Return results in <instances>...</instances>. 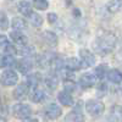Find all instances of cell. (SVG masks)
<instances>
[{
  "label": "cell",
  "mask_w": 122,
  "mask_h": 122,
  "mask_svg": "<svg viewBox=\"0 0 122 122\" xmlns=\"http://www.w3.org/2000/svg\"><path fill=\"white\" fill-rule=\"evenodd\" d=\"M28 88L29 87H28L27 82L20 83L14 90V98L17 99V100H23L28 95Z\"/></svg>",
  "instance_id": "obj_10"
},
{
  "label": "cell",
  "mask_w": 122,
  "mask_h": 122,
  "mask_svg": "<svg viewBox=\"0 0 122 122\" xmlns=\"http://www.w3.org/2000/svg\"><path fill=\"white\" fill-rule=\"evenodd\" d=\"M17 7H18V11L21 12L23 16H26V17H28L30 14H32V5H30L29 1L22 0V1H20V3H18Z\"/></svg>",
  "instance_id": "obj_18"
},
{
  "label": "cell",
  "mask_w": 122,
  "mask_h": 122,
  "mask_svg": "<svg viewBox=\"0 0 122 122\" xmlns=\"http://www.w3.org/2000/svg\"><path fill=\"white\" fill-rule=\"evenodd\" d=\"M64 67L68 71H78V70L82 68V64H81L79 59L68 57L64 61Z\"/></svg>",
  "instance_id": "obj_12"
},
{
  "label": "cell",
  "mask_w": 122,
  "mask_h": 122,
  "mask_svg": "<svg viewBox=\"0 0 122 122\" xmlns=\"http://www.w3.org/2000/svg\"><path fill=\"white\" fill-rule=\"evenodd\" d=\"M104 104L101 103V101L99 100H88L87 103H86V110H87V112L90 115V116H93V117H98L100 116L101 114L104 112Z\"/></svg>",
  "instance_id": "obj_2"
},
{
  "label": "cell",
  "mask_w": 122,
  "mask_h": 122,
  "mask_svg": "<svg viewBox=\"0 0 122 122\" xmlns=\"http://www.w3.org/2000/svg\"><path fill=\"white\" fill-rule=\"evenodd\" d=\"M0 122H6V121H5L4 118H1V117H0Z\"/></svg>",
  "instance_id": "obj_35"
},
{
  "label": "cell",
  "mask_w": 122,
  "mask_h": 122,
  "mask_svg": "<svg viewBox=\"0 0 122 122\" xmlns=\"http://www.w3.org/2000/svg\"><path fill=\"white\" fill-rule=\"evenodd\" d=\"M16 59L14 57V55H4L3 56V61H1V67H7L11 68L14 66H16Z\"/></svg>",
  "instance_id": "obj_21"
},
{
  "label": "cell",
  "mask_w": 122,
  "mask_h": 122,
  "mask_svg": "<svg viewBox=\"0 0 122 122\" xmlns=\"http://www.w3.org/2000/svg\"><path fill=\"white\" fill-rule=\"evenodd\" d=\"M106 75H107V67H106V65H99L95 68V76L98 78H103Z\"/></svg>",
  "instance_id": "obj_26"
},
{
  "label": "cell",
  "mask_w": 122,
  "mask_h": 122,
  "mask_svg": "<svg viewBox=\"0 0 122 122\" xmlns=\"http://www.w3.org/2000/svg\"><path fill=\"white\" fill-rule=\"evenodd\" d=\"M12 27L15 30H18V32H22L27 28V23L22 17H15L12 20Z\"/></svg>",
  "instance_id": "obj_20"
},
{
  "label": "cell",
  "mask_w": 122,
  "mask_h": 122,
  "mask_svg": "<svg viewBox=\"0 0 122 122\" xmlns=\"http://www.w3.org/2000/svg\"><path fill=\"white\" fill-rule=\"evenodd\" d=\"M28 18H29V22L32 23L34 27H42V25L44 22L43 17L40 16L39 14H36V12H32V14L28 16Z\"/></svg>",
  "instance_id": "obj_22"
},
{
  "label": "cell",
  "mask_w": 122,
  "mask_h": 122,
  "mask_svg": "<svg viewBox=\"0 0 122 122\" xmlns=\"http://www.w3.org/2000/svg\"><path fill=\"white\" fill-rule=\"evenodd\" d=\"M116 59H117V61L120 64H122V49L120 50V51L117 53V55H116Z\"/></svg>",
  "instance_id": "obj_32"
},
{
  "label": "cell",
  "mask_w": 122,
  "mask_h": 122,
  "mask_svg": "<svg viewBox=\"0 0 122 122\" xmlns=\"http://www.w3.org/2000/svg\"><path fill=\"white\" fill-rule=\"evenodd\" d=\"M17 81H18V76L11 68L5 70L3 75L0 76V82H1V86L4 87H12L17 83Z\"/></svg>",
  "instance_id": "obj_3"
},
{
  "label": "cell",
  "mask_w": 122,
  "mask_h": 122,
  "mask_svg": "<svg viewBox=\"0 0 122 122\" xmlns=\"http://www.w3.org/2000/svg\"><path fill=\"white\" fill-rule=\"evenodd\" d=\"M106 10L110 14H117L122 10V0H110L106 4Z\"/></svg>",
  "instance_id": "obj_17"
},
{
  "label": "cell",
  "mask_w": 122,
  "mask_h": 122,
  "mask_svg": "<svg viewBox=\"0 0 122 122\" xmlns=\"http://www.w3.org/2000/svg\"><path fill=\"white\" fill-rule=\"evenodd\" d=\"M44 114L49 120H56L62 115V110L56 104H49L44 110Z\"/></svg>",
  "instance_id": "obj_7"
},
{
  "label": "cell",
  "mask_w": 122,
  "mask_h": 122,
  "mask_svg": "<svg viewBox=\"0 0 122 122\" xmlns=\"http://www.w3.org/2000/svg\"><path fill=\"white\" fill-rule=\"evenodd\" d=\"M16 67L18 68V71L21 73L26 75V73H28L29 71L32 70L33 62H32V60H30V57H23V59L18 60L16 62Z\"/></svg>",
  "instance_id": "obj_8"
},
{
  "label": "cell",
  "mask_w": 122,
  "mask_h": 122,
  "mask_svg": "<svg viewBox=\"0 0 122 122\" xmlns=\"http://www.w3.org/2000/svg\"><path fill=\"white\" fill-rule=\"evenodd\" d=\"M107 79L110 81L111 83H115V84H118L122 82V72L117 68H114V70H110L107 71Z\"/></svg>",
  "instance_id": "obj_15"
},
{
  "label": "cell",
  "mask_w": 122,
  "mask_h": 122,
  "mask_svg": "<svg viewBox=\"0 0 122 122\" xmlns=\"http://www.w3.org/2000/svg\"><path fill=\"white\" fill-rule=\"evenodd\" d=\"M10 38L11 40L18 46H25L27 45V37L22 33V32H18V30H14V32L10 33Z\"/></svg>",
  "instance_id": "obj_11"
},
{
  "label": "cell",
  "mask_w": 122,
  "mask_h": 122,
  "mask_svg": "<svg viewBox=\"0 0 122 122\" xmlns=\"http://www.w3.org/2000/svg\"><path fill=\"white\" fill-rule=\"evenodd\" d=\"M116 44V36L109 30H100L97 39L93 42V48L99 55H107L112 51Z\"/></svg>",
  "instance_id": "obj_1"
},
{
  "label": "cell",
  "mask_w": 122,
  "mask_h": 122,
  "mask_svg": "<svg viewBox=\"0 0 122 122\" xmlns=\"http://www.w3.org/2000/svg\"><path fill=\"white\" fill-rule=\"evenodd\" d=\"M33 6L37 10H46L49 7V3L48 0H33Z\"/></svg>",
  "instance_id": "obj_25"
},
{
  "label": "cell",
  "mask_w": 122,
  "mask_h": 122,
  "mask_svg": "<svg viewBox=\"0 0 122 122\" xmlns=\"http://www.w3.org/2000/svg\"><path fill=\"white\" fill-rule=\"evenodd\" d=\"M64 122H84V115L78 110L71 111L65 116Z\"/></svg>",
  "instance_id": "obj_13"
},
{
  "label": "cell",
  "mask_w": 122,
  "mask_h": 122,
  "mask_svg": "<svg viewBox=\"0 0 122 122\" xmlns=\"http://www.w3.org/2000/svg\"><path fill=\"white\" fill-rule=\"evenodd\" d=\"M22 122H38V120H37V118H30V117H28V118L22 120Z\"/></svg>",
  "instance_id": "obj_33"
},
{
  "label": "cell",
  "mask_w": 122,
  "mask_h": 122,
  "mask_svg": "<svg viewBox=\"0 0 122 122\" xmlns=\"http://www.w3.org/2000/svg\"><path fill=\"white\" fill-rule=\"evenodd\" d=\"M42 38L43 40L49 44V45H51V46H56L57 45V37L54 32H50V30H45V32L42 33Z\"/></svg>",
  "instance_id": "obj_16"
},
{
  "label": "cell",
  "mask_w": 122,
  "mask_h": 122,
  "mask_svg": "<svg viewBox=\"0 0 122 122\" xmlns=\"http://www.w3.org/2000/svg\"><path fill=\"white\" fill-rule=\"evenodd\" d=\"M9 44H10V42H9L7 37L4 36V34H0V48L4 49V48H6Z\"/></svg>",
  "instance_id": "obj_30"
},
{
  "label": "cell",
  "mask_w": 122,
  "mask_h": 122,
  "mask_svg": "<svg viewBox=\"0 0 122 122\" xmlns=\"http://www.w3.org/2000/svg\"><path fill=\"white\" fill-rule=\"evenodd\" d=\"M55 61V55L53 53H43L42 55H39L37 57V64L39 67L42 68H46L51 65Z\"/></svg>",
  "instance_id": "obj_6"
},
{
  "label": "cell",
  "mask_w": 122,
  "mask_h": 122,
  "mask_svg": "<svg viewBox=\"0 0 122 122\" xmlns=\"http://www.w3.org/2000/svg\"><path fill=\"white\" fill-rule=\"evenodd\" d=\"M45 83H46V87L49 89H55L56 86H57V79L55 77H49L46 81H45Z\"/></svg>",
  "instance_id": "obj_28"
},
{
  "label": "cell",
  "mask_w": 122,
  "mask_h": 122,
  "mask_svg": "<svg viewBox=\"0 0 122 122\" xmlns=\"http://www.w3.org/2000/svg\"><path fill=\"white\" fill-rule=\"evenodd\" d=\"M1 61H3V56L0 55V67H1Z\"/></svg>",
  "instance_id": "obj_34"
},
{
  "label": "cell",
  "mask_w": 122,
  "mask_h": 122,
  "mask_svg": "<svg viewBox=\"0 0 122 122\" xmlns=\"http://www.w3.org/2000/svg\"><path fill=\"white\" fill-rule=\"evenodd\" d=\"M106 92H107V87L105 83H101L99 87H98V90H97V93H98V97H104L106 94Z\"/></svg>",
  "instance_id": "obj_29"
},
{
  "label": "cell",
  "mask_w": 122,
  "mask_h": 122,
  "mask_svg": "<svg viewBox=\"0 0 122 122\" xmlns=\"http://www.w3.org/2000/svg\"><path fill=\"white\" fill-rule=\"evenodd\" d=\"M57 99H59V101H60V104L64 105V106H72V105H73V98H72V95H71L68 92H66V90L60 92L59 95H57Z\"/></svg>",
  "instance_id": "obj_14"
},
{
  "label": "cell",
  "mask_w": 122,
  "mask_h": 122,
  "mask_svg": "<svg viewBox=\"0 0 122 122\" xmlns=\"http://www.w3.org/2000/svg\"><path fill=\"white\" fill-rule=\"evenodd\" d=\"M9 28V18L4 11H0V29L6 30Z\"/></svg>",
  "instance_id": "obj_24"
},
{
  "label": "cell",
  "mask_w": 122,
  "mask_h": 122,
  "mask_svg": "<svg viewBox=\"0 0 122 122\" xmlns=\"http://www.w3.org/2000/svg\"><path fill=\"white\" fill-rule=\"evenodd\" d=\"M20 54H21L23 57H30L33 54H34V49L32 46H28V45H25L22 46L21 51H20Z\"/></svg>",
  "instance_id": "obj_27"
},
{
  "label": "cell",
  "mask_w": 122,
  "mask_h": 122,
  "mask_svg": "<svg viewBox=\"0 0 122 122\" xmlns=\"http://www.w3.org/2000/svg\"><path fill=\"white\" fill-rule=\"evenodd\" d=\"M79 84L84 89L94 87V84H95V75L94 73H89V72L82 75L81 78H79Z\"/></svg>",
  "instance_id": "obj_9"
},
{
  "label": "cell",
  "mask_w": 122,
  "mask_h": 122,
  "mask_svg": "<svg viewBox=\"0 0 122 122\" xmlns=\"http://www.w3.org/2000/svg\"><path fill=\"white\" fill-rule=\"evenodd\" d=\"M45 98V94H44V92L43 90H40V89H34L32 93H30L29 95V99L33 101V103L38 104V103H42V101L44 100Z\"/></svg>",
  "instance_id": "obj_19"
},
{
  "label": "cell",
  "mask_w": 122,
  "mask_h": 122,
  "mask_svg": "<svg viewBox=\"0 0 122 122\" xmlns=\"http://www.w3.org/2000/svg\"><path fill=\"white\" fill-rule=\"evenodd\" d=\"M12 114L16 118L25 120V118L30 117V115H32V109L27 104H16L12 107Z\"/></svg>",
  "instance_id": "obj_4"
},
{
  "label": "cell",
  "mask_w": 122,
  "mask_h": 122,
  "mask_svg": "<svg viewBox=\"0 0 122 122\" xmlns=\"http://www.w3.org/2000/svg\"><path fill=\"white\" fill-rule=\"evenodd\" d=\"M79 61L82 64V67H90V66H94V64H95V56L88 49H81L79 50Z\"/></svg>",
  "instance_id": "obj_5"
},
{
  "label": "cell",
  "mask_w": 122,
  "mask_h": 122,
  "mask_svg": "<svg viewBox=\"0 0 122 122\" xmlns=\"http://www.w3.org/2000/svg\"><path fill=\"white\" fill-rule=\"evenodd\" d=\"M46 20H48L49 23H55L57 21V15L55 12H49L46 15Z\"/></svg>",
  "instance_id": "obj_31"
},
{
  "label": "cell",
  "mask_w": 122,
  "mask_h": 122,
  "mask_svg": "<svg viewBox=\"0 0 122 122\" xmlns=\"http://www.w3.org/2000/svg\"><path fill=\"white\" fill-rule=\"evenodd\" d=\"M40 82V75L39 73H32L27 77V84L28 87H33L36 88Z\"/></svg>",
  "instance_id": "obj_23"
}]
</instances>
